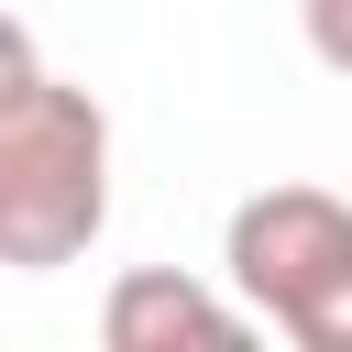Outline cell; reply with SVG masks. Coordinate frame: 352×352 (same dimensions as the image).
I'll return each mask as SVG.
<instances>
[{"label":"cell","instance_id":"cell-1","mask_svg":"<svg viewBox=\"0 0 352 352\" xmlns=\"http://www.w3.org/2000/svg\"><path fill=\"white\" fill-rule=\"evenodd\" d=\"M99 231H110V110L55 66H22L0 88V264L55 275Z\"/></svg>","mask_w":352,"mask_h":352},{"label":"cell","instance_id":"cell-2","mask_svg":"<svg viewBox=\"0 0 352 352\" xmlns=\"http://www.w3.org/2000/svg\"><path fill=\"white\" fill-rule=\"evenodd\" d=\"M242 319H275L297 352H352V209L330 187H253L220 231Z\"/></svg>","mask_w":352,"mask_h":352},{"label":"cell","instance_id":"cell-3","mask_svg":"<svg viewBox=\"0 0 352 352\" xmlns=\"http://www.w3.org/2000/svg\"><path fill=\"white\" fill-rule=\"evenodd\" d=\"M242 297L176 275V264H132L110 297H99V341L110 352H176V341H242Z\"/></svg>","mask_w":352,"mask_h":352},{"label":"cell","instance_id":"cell-4","mask_svg":"<svg viewBox=\"0 0 352 352\" xmlns=\"http://www.w3.org/2000/svg\"><path fill=\"white\" fill-rule=\"evenodd\" d=\"M297 33L330 77H352V0H297Z\"/></svg>","mask_w":352,"mask_h":352},{"label":"cell","instance_id":"cell-5","mask_svg":"<svg viewBox=\"0 0 352 352\" xmlns=\"http://www.w3.org/2000/svg\"><path fill=\"white\" fill-rule=\"evenodd\" d=\"M22 66H44V55H33V33H22V22H11V11H0V88H11V77H22Z\"/></svg>","mask_w":352,"mask_h":352}]
</instances>
